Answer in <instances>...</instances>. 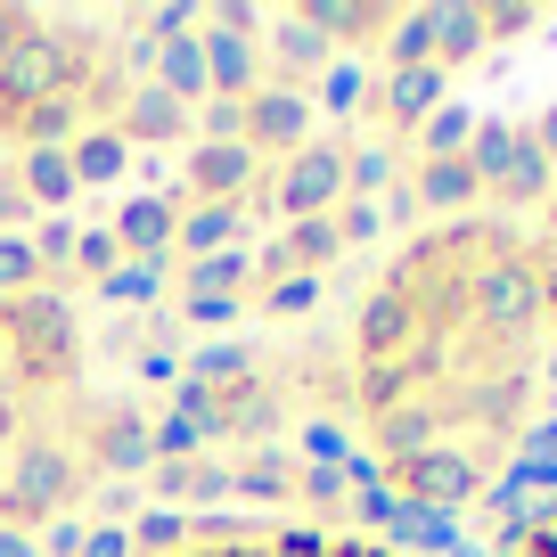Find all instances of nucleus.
Returning a JSON list of instances; mask_svg holds the SVG:
<instances>
[{"label":"nucleus","mask_w":557,"mask_h":557,"mask_svg":"<svg viewBox=\"0 0 557 557\" xmlns=\"http://www.w3.org/2000/svg\"><path fill=\"white\" fill-rule=\"evenodd\" d=\"M492 557H557V500L524 508V517L500 533V549H492Z\"/></svg>","instance_id":"nucleus-3"},{"label":"nucleus","mask_w":557,"mask_h":557,"mask_svg":"<svg viewBox=\"0 0 557 557\" xmlns=\"http://www.w3.org/2000/svg\"><path fill=\"white\" fill-rule=\"evenodd\" d=\"M557 320L533 230L451 213L369 271L345 336V418L410 508H475L533 451Z\"/></svg>","instance_id":"nucleus-1"},{"label":"nucleus","mask_w":557,"mask_h":557,"mask_svg":"<svg viewBox=\"0 0 557 557\" xmlns=\"http://www.w3.org/2000/svg\"><path fill=\"white\" fill-rule=\"evenodd\" d=\"M524 230H533V262H541V287H549V320H557V189L541 197V213H533Z\"/></svg>","instance_id":"nucleus-4"},{"label":"nucleus","mask_w":557,"mask_h":557,"mask_svg":"<svg viewBox=\"0 0 557 557\" xmlns=\"http://www.w3.org/2000/svg\"><path fill=\"white\" fill-rule=\"evenodd\" d=\"M157 557H401V549L345 541V533H296V524H230V533H189Z\"/></svg>","instance_id":"nucleus-2"}]
</instances>
